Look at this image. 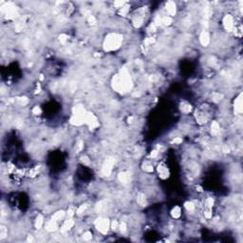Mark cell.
Masks as SVG:
<instances>
[{
  "label": "cell",
  "instance_id": "cell-3",
  "mask_svg": "<svg viewBox=\"0 0 243 243\" xmlns=\"http://www.w3.org/2000/svg\"><path fill=\"white\" fill-rule=\"evenodd\" d=\"M181 208L179 207V206H175L173 209H172V211H171V216H172L173 218H176V219H178L181 217Z\"/></svg>",
  "mask_w": 243,
  "mask_h": 243
},
{
  "label": "cell",
  "instance_id": "cell-4",
  "mask_svg": "<svg viewBox=\"0 0 243 243\" xmlns=\"http://www.w3.org/2000/svg\"><path fill=\"white\" fill-rule=\"evenodd\" d=\"M44 223H45V221H44V218L42 215H38V216L36 217L35 220H34V225H35V228L37 230H40L42 228V226L44 225Z\"/></svg>",
  "mask_w": 243,
  "mask_h": 243
},
{
  "label": "cell",
  "instance_id": "cell-2",
  "mask_svg": "<svg viewBox=\"0 0 243 243\" xmlns=\"http://www.w3.org/2000/svg\"><path fill=\"white\" fill-rule=\"evenodd\" d=\"M157 170H158L159 176L161 177L162 179H166L167 177L169 176V170H168L166 165H165V163L162 162L158 164Z\"/></svg>",
  "mask_w": 243,
  "mask_h": 243
},
{
  "label": "cell",
  "instance_id": "cell-1",
  "mask_svg": "<svg viewBox=\"0 0 243 243\" xmlns=\"http://www.w3.org/2000/svg\"><path fill=\"white\" fill-rule=\"evenodd\" d=\"M95 226H96L97 230L100 232L101 234L106 235L109 229L110 223L108 221V219H107V218H99L95 221Z\"/></svg>",
  "mask_w": 243,
  "mask_h": 243
},
{
  "label": "cell",
  "instance_id": "cell-5",
  "mask_svg": "<svg viewBox=\"0 0 243 243\" xmlns=\"http://www.w3.org/2000/svg\"><path fill=\"white\" fill-rule=\"evenodd\" d=\"M82 236H83V239L87 241V240H90L92 239V237H93V234H92L91 231L87 230V231H85L84 233H83Z\"/></svg>",
  "mask_w": 243,
  "mask_h": 243
}]
</instances>
